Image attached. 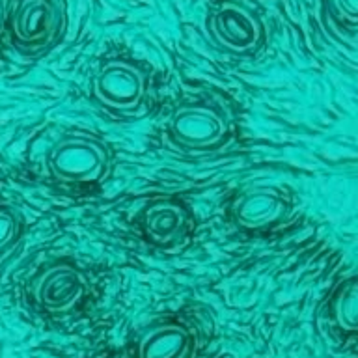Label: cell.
Here are the masks:
<instances>
[{
  "instance_id": "obj_1",
  "label": "cell",
  "mask_w": 358,
  "mask_h": 358,
  "mask_svg": "<svg viewBox=\"0 0 358 358\" xmlns=\"http://www.w3.org/2000/svg\"><path fill=\"white\" fill-rule=\"evenodd\" d=\"M112 166L110 145L92 133H69L47 153L50 178L69 187H92L106 179Z\"/></svg>"
},
{
  "instance_id": "obj_2",
  "label": "cell",
  "mask_w": 358,
  "mask_h": 358,
  "mask_svg": "<svg viewBox=\"0 0 358 358\" xmlns=\"http://www.w3.org/2000/svg\"><path fill=\"white\" fill-rule=\"evenodd\" d=\"M64 0H10L6 30L11 45L22 55H39L60 39L66 30Z\"/></svg>"
},
{
  "instance_id": "obj_3",
  "label": "cell",
  "mask_w": 358,
  "mask_h": 358,
  "mask_svg": "<svg viewBox=\"0 0 358 358\" xmlns=\"http://www.w3.org/2000/svg\"><path fill=\"white\" fill-rule=\"evenodd\" d=\"M207 36L218 49L235 56L256 55L265 43V24L250 6L222 0L207 15Z\"/></svg>"
},
{
  "instance_id": "obj_4",
  "label": "cell",
  "mask_w": 358,
  "mask_h": 358,
  "mask_svg": "<svg viewBox=\"0 0 358 358\" xmlns=\"http://www.w3.org/2000/svg\"><path fill=\"white\" fill-rule=\"evenodd\" d=\"M148 92V73L136 62L112 58L103 62L92 78V95L105 108L131 112Z\"/></svg>"
},
{
  "instance_id": "obj_5",
  "label": "cell",
  "mask_w": 358,
  "mask_h": 358,
  "mask_svg": "<svg viewBox=\"0 0 358 358\" xmlns=\"http://www.w3.org/2000/svg\"><path fill=\"white\" fill-rule=\"evenodd\" d=\"M229 123L215 105H183L168 120V136L185 151H213L226 142Z\"/></svg>"
},
{
  "instance_id": "obj_6",
  "label": "cell",
  "mask_w": 358,
  "mask_h": 358,
  "mask_svg": "<svg viewBox=\"0 0 358 358\" xmlns=\"http://www.w3.org/2000/svg\"><path fill=\"white\" fill-rule=\"evenodd\" d=\"M90 293L86 274L71 263H55L43 268L32 282V296L43 312L67 315L83 306Z\"/></svg>"
},
{
  "instance_id": "obj_7",
  "label": "cell",
  "mask_w": 358,
  "mask_h": 358,
  "mask_svg": "<svg viewBox=\"0 0 358 358\" xmlns=\"http://www.w3.org/2000/svg\"><path fill=\"white\" fill-rule=\"evenodd\" d=\"M140 229L144 239L159 248L179 246L192 231L194 217L181 200L153 198L140 211Z\"/></svg>"
},
{
  "instance_id": "obj_8",
  "label": "cell",
  "mask_w": 358,
  "mask_h": 358,
  "mask_svg": "<svg viewBox=\"0 0 358 358\" xmlns=\"http://www.w3.org/2000/svg\"><path fill=\"white\" fill-rule=\"evenodd\" d=\"M287 211L284 196L274 189L256 187L235 196L231 203V218L243 229L259 231L278 224Z\"/></svg>"
},
{
  "instance_id": "obj_9",
  "label": "cell",
  "mask_w": 358,
  "mask_h": 358,
  "mask_svg": "<svg viewBox=\"0 0 358 358\" xmlns=\"http://www.w3.org/2000/svg\"><path fill=\"white\" fill-rule=\"evenodd\" d=\"M192 332L176 321L151 324L136 340V358H192Z\"/></svg>"
},
{
  "instance_id": "obj_10",
  "label": "cell",
  "mask_w": 358,
  "mask_h": 358,
  "mask_svg": "<svg viewBox=\"0 0 358 358\" xmlns=\"http://www.w3.org/2000/svg\"><path fill=\"white\" fill-rule=\"evenodd\" d=\"M330 312L338 329L358 334V276L341 282L330 302Z\"/></svg>"
},
{
  "instance_id": "obj_11",
  "label": "cell",
  "mask_w": 358,
  "mask_h": 358,
  "mask_svg": "<svg viewBox=\"0 0 358 358\" xmlns=\"http://www.w3.org/2000/svg\"><path fill=\"white\" fill-rule=\"evenodd\" d=\"M22 231V222L11 207L0 206V256L15 246Z\"/></svg>"
},
{
  "instance_id": "obj_12",
  "label": "cell",
  "mask_w": 358,
  "mask_h": 358,
  "mask_svg": "<svg viewBox=\"0 0 358 358\" xmlns=\"http://www.w3.org/2000/svg\"><path fill=\"white\" fill-rule=\"evenodd\" d=\"M324 6L340 24L358 27V0H324Z\"/></svg>"
}]
</instances>
